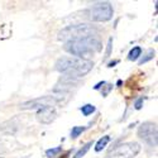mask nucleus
Instances as JSON below:
<instances>
[{"label": "nucleus", "mask_w": 158, "mask_h": 158, "mask_svg": "<svg viewBox=\"0 0 158 158\" xmlns=\"http://www.w3.org/2000/svg\"><path fill=\"white\" fill-rule=\"evenodd\" d=\"M64 51L75 56L76 58L91 61L90 58L94 57L96 53L102 49V43L96 37H90L85 39H78L73 42L64 43Z\"/></svg>", "instance_id": "1"}, {"label": "nucleus", "mask_w": 158, "mask_h": 158, "mask_svg": "<svg viewBox=\"0 0 158 158\" xmlns=\"http://www.w3.org/2000/svg\"><path fill=\"white\" fill-rule=\"evenodd\" d=\"M56 70L61 73H64V76H71L75 78H80L89 73L94 67L93 61L80 60L76 57H61L56 61Z\"/></svg>", "instance_id": "2"}, {"label": "nucleus", "mask_w": 158, "mask_h": 158, "mask_svg": "<svg viewBox=\"0 0 158 158\" xmlns=\"http://www.w3.org/2000/svg\"><path fill=\"white\" fill-rule=\"evenodd\" d=\"M98 32L99 31L95 25H90V24H85V23L84 24H73V25H69V27L60 31L58 39L64 43H67V42L78 41V39L95 37L98 34Z\"/></svg>", "instance_id": "3"}, {"label": "nucleus", "mask_w": 158, "mask_h": 158, "mask_svg": "<svg viewBox=\"0 0 158 158\" xmlns=\"http://www.w3.org/2000/svg\"><path fill=\"white\" fill-rule=\"evenodd\" d=\"M113 6L108 2H99L93 4L87 10V17L91 22H108L113 17Z\"/></svg>", "instance_id": "4"}, {"label": "nucleus", "mask_w": 158, "mask_h": 158, "mask_svg": "<svg viewBox=\"0 0 158 158\" xmlns=\"http://www.w3.org/2000/svg\"><path fill=\"white\" fill-rule=\"evenodd\" d=\"M62 101V96H41L20 104L22 110H42L46 108H53Z\"/></svg>", "instance_id": "5"}, {"label": "nucleus", "mask_w": 158, "mask_h": 158, "mask_svg": "<svg viewBox=\"0 0 158 158\" xmlns=\"http://www.w3.org/2000/svg\"><path fill=\"white\" fill-rule=\"evenodd\" d=\"M140 152V146L135 142L119 144L108 153V158H133Z\"/></svg>", "instance_id": "6"}, {"label": "nucleus", "mask_w": 158, "mask_h": 158, "mask_svg": "<svg viewBox=\"0 0 158 158\" xmlns=\"http://www.w3.org/2000/svg\"><path fill=\"white\" fill-rule=\"evenodd\" d=\"M138 137L149 147L156 148L158 142V133H157V125L152 122L143 123L138 128Z\"/></svg>", "instance_id": "7"}, {"label": "nucleus", "mask_w": 158, "mask_h": 158, "mask_svg": "<svg viewBox=\"0 0 158 158\" xmlns=\"http://www.w3.org/2000/svg\"><path fill=\"white\" fill-rule=\"evenodd\" d=\"M57 116V113L55 110V108H46L42 110H38L37 113V119L38 122H41L43 124H49L52 123Z\"/></svg>", "instance_id": "8"}, {"label": "nucleus", "mask_w": 158, "mask_h": 158, "mask_svg": "<svg viewBox=\"0 0 158 158\" xmlns=\"http://www.w3.org/2000/svg\"><path fill=\"white\" fill-rule=\"evenodd\" d=\"M109 140H110V137H109V135H105V137L100 138V139L96 142V144H95V151H96V152L102 151L105 147H106V144L109 143Z\"/></svg>", "instance_id": "9"}, {"label": "nucleus", "mask_w": 158, "mask_h": 158, "mask_svg": "<svg viewBox=\"0 0 158 158\" xmlns=\"http://www.w3.org/2000/svg\"><path fill=\"white\" fill-rule=\"evenodd\" d=\"M139 56H142V48L140 47H134L129 52V60L130 61H137L139 58Z\"/></svg>", "instance_id": "10"}, {"label": "nucleus", "mask_w": 158, "mask_h": 158, "mask_svg": "<svg viewBox=\"0 0 158 158\" xmlns=\"http://www.w3.org/2000/svg\"><path fill=\"white\" fill-rule=\"evenodd\" d=\"M91 146H93V143H91V142H89L87 144H85V146H84L80 151H78V152L75 154V157H73V158H82V157L87 153V151L90 149V147H91Z\"/></svg>", "instance_id": "11"}, {"label": "nucleus", "mask_w": 158, "mask_h": 158, "mask_svg": "<svg viewBox=\"0 0 158 158\" xmlns=\"http://www.w3.org/2000/svg\"><path fill=\"white\" fill-rule=\"evenodd\" d=\"M81 111H82L84 115L87 116V115L93 114L95 111V106H94V105H91V104H86V105H84V106L81 108Z\"/></svg>", "instance_id": "12"}, {"label": "nucleus", "mask_w": 158, "mask_h": 158, "mask_svg": "<svg viewBox=\"0 0 158 158\" xmlns=\"http://www.w3.org/2000/svg\"><path fill=\"white\" fill-rule=\"evenodd\" d=\"M84 130H85V127H73L71 130V138H77Z\"/></svg>", "instance_id": "13"}, {"label": "nucleus", "mask_w": 158, "mask_h": 158, "mask_svg": "<svg viewBox=\"0 0 158 158\" xmlns=\"http://www.w3.org/2000/svg\"><path fill=\"white\" fill-rule=\"evenodd\" d=\"M153 57H154V51H153V49H149V51L147 52V53L144 55V57H143V58H142V60L139 61V63H140V64H143V63L148 62L149 60H152Z\"/></svg>", "instance_id": "14"}, {"label": "nucleus", "mask_w": 158, "mask_h": 158, "mask_svg": "<svg viewBox=\"0 0 158 158\" xmlns=\"http://www.w3.org/2000/svg\"><path fill=\"white\" fill-rule=\"evenodd\" d=\"M61 149H62L61 147H57V148H53V149H48V151L46 152V156L49 157V158H52V157H55L57 153H60Z\"/></svg>", "instance_id": "15"}, {"label": "nucleus", "mask_w": 158, "mask_h": 158, "mask_svg": "<svg viewBox=\"0 0 158 158\" xmlns=\"http://www.w3.org/2000/svg\"><path fill=\"white\" fill-rule=\"evenodd\" d=\"M142 102H143V99H139V100L135 102V108H137V109H140V108H142Z\"/></svg>", "instance_id": "16"}, {"label": "nucleus", "mask_w": 158, "mask_h": 158, "mask_svg": "<svg viewBox=\"0 0 158 158\" xmlns=\"http://www.w3.org/2000/svg\"><path fill=\"white\" fill-rule=\"evenodd\" d=\"M4 151V148H3V146H2V144H0V154H2V152Z\"/></svg>", "instance_id": "17"}, {"label": "nucleus", "mask_w": 158, "mask_h": 158, "mask_svg": "<svg viewBox=\"0 0 158 158\" xmlns=\"http://www.w3.org/2000/svg\"><path fill=\"white\" fill-rule=\"evenodd\" d=\"M0 158H4V157H0Z\"/></svg>", "instance_id": "18"}]
</instances>
